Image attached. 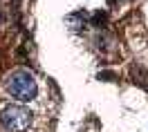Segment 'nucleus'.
I'll return each mask as SVG.
<instances>
[{
    "instance_id": "2",
    "label": "nucleus",
    "mask_w": 148,
    "mask_h": 132,
    "mask_svg": "<svg viewBox=\"0 0 148 132\" xmlns=\"http://www.w3.org/2000/svg\"><path fill=\"white\" fill-rule=\"evenodd\" d=\"M0 123L9 132H23L32 125V112L23 105H7L0 112Z\"/></svg>"
},
{
    "instance_id": "1",
    "label": "nucleus",
    "mask_w": 148,
    "mask_h": 132,
    "mask_svg": "<svg viewBox=\"0 0 148 132\" xmlns=\"http://www.w3.org/2000/svg\"><path fill=\"white\" fill-rule=\"evenodd\" d=\"M7 92H9L11 99L27 103V101H32V99H36L38 85H36L34 76L29 74V72L20 69V72H14V74L9 76V81H7Z\"/></svg>"
}]
</instances>
